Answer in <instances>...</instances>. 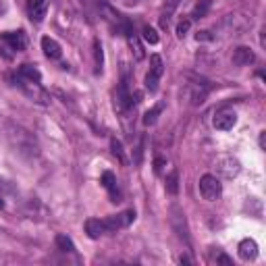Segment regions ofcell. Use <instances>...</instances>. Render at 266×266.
I'll list each match as a JSON object with an SVG mask.
<instances>
[{
    "label": "cell",
    "mask_w": 266,
    "mask_h": 266,
    "mask_svg": "<svg viewBox=\"0 0 266 266\" xmlns=\"http://www.w3.org/2000/svg\"><path fill=\"white\" fill-rule=\"evenodd\" d=\"M177 4H179V0H169V2L164 4V13H162V17H160V27H162V29L169 27V23H171V15H173V11L177 8Z\"/></svg>",
    "instance_id": "19"
},
{
    "label": "cell",
    "mask_w": 266,
    "mask_h": 266,
    "mask_svg": "<svg viewBox=\"0 0 266 266\" xmlns=\"http://www.w3.org/2000/svg\"><path fill=\"white\" fill-rule=\"evenodd\" d=\"M19 75L25 77V79H29V81H38V83L42 81L40 69H38L36 65H29V63H23L21 67H19Z\"/></svg>",
    "instance_id": "16"
},
{
    "label": "cell",
    "mask_w": 266,
    "mask_h": 266,
    "mask_svg": "<svg viewBox=\"0 0 266 266\" xmlns=\"http://www.w3.org/2000/svg\"><path fill=\"white\" fill-rule=\"evenodd\" d=\"M162 108H164V104L160 102V104H156L154 108H150L146 114H144V125H154L156 123V119H158V114L162 113Z\"/></svg>",
    "instance_id": "22"
},
{
    "label": "cell",
    "mask_w": 266,
    "mask_h": 266,
    "mask_svg": "<svg viewBox=\"0 0 266 266\" xmlns=\"http://www.w3.org/2000/svg\"><path fill=\"white\" fill-rule=\"evenodd\" d=\"M200 193H202L204 200L214 202V200L221 198L223 185H221V181L216 179L214 175H202V177H200Z\"/></svg>",
    "instance_id": "4"
},
{
    "label": "cell",
    "mask_w": 266,
    "mask_h": 266,
    "mask_svg": "<svg viewBox=\"0 0 266 266\" xmlns=\"http://www.w3.org/2000/svg\"><path fill=\"white\" fill-rule=\"evenodd\" d=\"M42 50L48 58H61L63 50H61V44H58L56 40H52V38H42Z\"/></svg>",
    "instance_id": "14"
},
{
    "label": "cell",
    "mask_w": 266,
    "mask_h": 266,
    "mask_svg": "<svg viewBox=\"0 0 266 266\" xmlns=\"http://www.w3.org/2000/svg\"><path fill=\"white\" fill-rule=\"evenodd\" d=\"M260 148H262V150L266 148V131H262V133H260Z\"/></svg>",
    "instance_id": "31"
},
{
    "label": "cell",
    "mask_w": 266,
    "mask_h": 266,
    "mask_svg": "<svg viewBox=\"0 0 266 266\" xmlns=\"http://www.w3.org/2000/svg\"><path fill=\"white\" fill-rule=\"evenodd\" d=\"M208 92H210V83L208 81H195V83H191V104L200 106L206 100Z\"/></svg>",
    "instance_id": "11"
},
{
    "label": "cell",
    "mask_w": 266,
    "mask_h": 266,
    "mask_svg": "<svg viewBox=\"0 0 266 266\" xmlns=\"http://www.w3.org/2000/svg\"><path fill=\"white\" fill-rule=\"evenodd\" d=\"M164 73V65H162V58L158 54H152L150 56V71L146 75V90L154 94L158 90V83H160V77Z\"/></svg>",
    "instance_id": "3"
},
{
    "label": "cell",
    "mask_w": 266,
    "mask_h": 266,
    "mask_svg": "<svg viewBox=\"0 0 266 266\" xmlns=\"http://www.w3.org/2000/svg\"><path fill=\"white\" fill-rule=\"evenodd\" d=\"M94 61H96V73H102V67H104V50H102L100 40H94Z\"/></svg>",
    "instance_id": "21"
},
{
    "label": "cell",
    "mask_w": 266,
    "mask_h": 266,
    "mask_svg": "<svg viewBox=\"0 0 266 266\" xmlns=\"http://www.w3.org/2000/svg\"><path fill=\"white\" fill-rule=\"evenodd\" d=\"M216 164H219V166H216L219 173L223 177H227V179H233V177L239 173V160L233 158V156H225V158H221Z\"/></svg>",
    "instance_id": "9"
},
{
    "label": "cell",
    "mask_w": 266,
    "mask_h": 266,
    "mask_svg": "<svg viewBox=\"0 0 266 266\" xmlns=\"http://www.w3.org/2000/svg\"><path fill=\"white\" fill-rule=\"evenodd\" d=\"M25 48V36L21 32H11L0 36V52L6 58H13L17 52H21Z\"/></svg>",
    "instance_id": "2"
},
{
    "label": "cell",
    "mask_w": 266,
    "mask_h": 266,
    "mask_svg": "<svg viewBox=\"0 0 266 266\" xmlns=\"http://www.w3.org/2000/svg\"><path fill=\"white\" fill-rule=\"evenodd\" d=\"M133 219H135V212H133V210H125V212H121V214L106 216V219L102 221V223H104V231H106V233H114V231L123 229V227L131 225Z\"/></svg>",
    "instance_id": "5"
},
{
    "label": "cell",
    "mask_w": 266,
    "mask_h": 266,
    "mask_svg": "<svg viewBox=\"0 0 266 266\" xmlns=\"http://www.w3.org/2000/svg\"><path fill=\"white\" fill-rule=\"evenodd\" d=\"M164 166H166V158H162V156H158V158H154V173H156V175H162Z\"/></svg>",
    "instance_id": "28"
},
{
    "label": "cell",
    "mask_w": 266,
    "mask_h": 266,
    "mask_svg": "<svg viewBox=\"0 0 266 266\" xmlns=\"http://www.w3.org/2000/svg\"><path fill=\"white\" fill-rule=\"evenodd\" d=\"M144 144H146V137H142L140 144L135 148V164H142V156H144Z\"/></svg>",
    "instance_id": "27"
},
{
    "label": "cell",
    "mask_w": 266,
    "mask_h": 266,
    "mask_svg": "<svg viewBox=\"0 0 266 266\" xmlns=\"http://www.w3.org/2000/svg\"><path fill=\"white\" fill-rule=\"evenodd\" d=\"M56 248L61 250V252H73L75 245H73L71 239L67 237V235H56Z\"/></svg>",
    "instance_id": "23"
},
{
    "label": "cell",
    "mask_w": 266,
    "mask_h": 266,
    "mask_svg": "<svg viewBox=\"0 0 266 266\" xmlns=\"http://www.w3.org/2000/svg\"><path fill=\"white\" fill-rule=\"evenodd\" d=\"M216 262H219V264H225V266H231V264H233V260L229 258V256H225V254H221V256H219V260H216Z\"/></svg>",
    "instance_id": "30"
},
{
    "label": "cell",
    "mask_w": 266,
    "mask_h": 266,
    "mask_svg": "<svg viewBox=\"0 0 266 266\" xmlns=\"http://www.w3.org/2000/svg\"><path fill=\"white\" fill-rule=\"evenodd\" d=\"M2 185H4V183H2V181H0V187H2Z\"/></svg>",
    "instance_id": "34"
},
{
    "label": "cell",
    "mask_w": 266,
    "mask_h": 266,
    "mask_svg": "<svg viewBox=\"0 0 266 266\" xmlns=\"http://www.w3.org/2000/svg\"><path fill=\"white\" fill-rule=\"evenodd\" d=\"M166 191H169L171 195H177V191H179V171H171L169 175H166Z\"/></svg>",
    "instance_id": "20"
},
{
    "label": "cell",
    "mask_w": 266,
    "mask_h": 266,
    "mask_svg": "<svg viewBox=\"0 0 266 266\" xmlns=\"http://www.w3.org/2000/svg\"><path fill=\"white\" fill-rule=\"evenodd\" d=\"M233 65H237V67H248V65H252L254 61H256V54H254V50L250 46H237L233 50Z\"/></svg>",
    "instance_id": "8"
},
{
    "label": "cell",
    "mask_w": 266,
    "mask_h": 266,
    "mask_svg": "<svg viewBox=\"0 0 266 266\" xmlns=\"http://www.w3.org/2000/svg\"><path fill=\"white\" fill-rule=\"evenodd\" d=\"M127 40H129V46H131V52H133L135 61H137V63L144 61L146 52H144V46H142V42H140V38H137L133 32H129V34H127Z\"/></svg>",
    "instance_id": "17"
},
{
    "label": "cell",
    "mask_w": 266,
    "mask_h": 266,
    "mask_svg": "<svg viewBox=\"0 0 266 266\" xmlns=\"http://www.w3.org/2000/svg\"><path fill=\"white\" fill-rule=\"evenodd\" d=\"M190 27H191V19H181V21L177 23V38L183 40V38L187 36V32H190Z\"/></svg>",
    "instance_id": "26"
},
{
    "label": "cell",
    "mask_w": 266,
    "mask_h": 266,
    "mask_svg": "<svg viewBox=\"0 0 266 266\" xmlns=\"http://www.w3.org/2000/svg\"><path fill=\"white\" fill-rule=\"evenodd\" d=\"M181 264H191V258H190V256H181Z\"/></svg>",
    "instance_id": "32"
},
{
    "label": "cell",
    "mask_w": 266,
    "mask_h": 266,
    "mask_svg": "<svg viewBox=\"0 0 266 266\" xmlns=\"http://www.w3.org/2000/svg\"><path fill=\"white\" fill-rule=\"evenodd\" d=\"M85 233H87V237L90 239H98L100 235H104V223L100 219H90V221H85Z\"/></svg>",
    "instance_id": "15"
},
{
    "label": "cell",
    "mask_w": 266,
    "mask_h": 266,
    "mask_svg": "<svg viewBox=\"0 0 266 266\" xmlns=\"http://www.w3.org/2000/svg\"><path fill=\"white\" fill-rule=\"evenodd\" d=\"M173 227L179 233V237H183L185 241L190 239V235H187V227H185V214L179 210V206H173Z\"/></svg>",
    "instance_id": "12"
},
{
    "label": "cell",
    "mask_w": 266,
    "mask_h": 266,
    "mask_svg": "<svg viewBox=\"0 0 266 266\" xmlns=\"http://www.w3.org/2000/svg\"><path fill=\"white\" fill-rule=\"evenodd\" d=\"M48 11V0H27V13L34 23H42Z\"/></svg>",
    "instance_id": "7"
},
{
    "label": "cell",
    "mask_w": 266,
    "mask_h": 266,
    "mask_svg": "<svg viewBox=\"0 0 266 266\" xmlns=\"http://www.w3.org/2000/svg\"><path fill=\"white\" fill-rule=\"evenodd\" d=\"M102 185L106 187V191L108 195H111V202H121V191H119V187H116V179H114V175L111 171H104L102 173Z\"/></svg>",
    "instance_id": "10"
},
{
    "label": "cell",
    "mask_w": 266,
    "mask_h": 266,
    "mask_svg": "<svg viewBox=\"0 0 266 266\" xmlns=\"http://www.w3.org/2000/svg\"><path fill=\"white\" fill-rule=\"evenodd\" d=\"M195 40L198 42H208V40H212V36H210V32H198Z\"/></svg>",
    "instance_id": "29"
},
{
    "label": "cell",
    "mask_w": 266,
    "mask_h": 266,
    "mask_svg": "<svg viewBox=\"0 0 266 266\" xmlns=\"http://www.w3.org/2000/svg\"><path fill=\"white\" fill-rule=\"evenodd\" d=\"M210 6H212V0H198L193 6V11H191V17L193 19H204L206 15H208Z\"/></svg>",
    "instance_id": "18"
},
{
    "label": "cell",
    "mask_w": 266,
    "mask_h": 266,
    "mask_svg": "<svg viewBox=\"0 0 266 266\" xmlns=\"http://www.w3.org/2000/svg\"><path fill=\"white\" fill-rule=\"evenodd\" d=\"M142 36H144V40L148 42V44H158V34H156V29L154 27H150V25H146L144 29H142Z\"/></svg>",
    "instance_id": "25"
},
{
    "label": "cell",
    "mask_w": 266,
    "mask_h": 266,
    "mask_svg": "<svg viewBox=\"0 0 266 266\" xmlns=\"http://www.w3.org/2000/svg\"><path fill=\"white\" fill-rule=\"evenodd\" d=\"M13 85H17L29 100H34L38 104H50V96H48V92L38 81H29L25 77L17 75V77H13Z\"/></svg>",
    "instance_id": "1"
},
{
    "label": "cell",
    "mask_w": 266,
    "mask_h": 266,
    "mask_svg": "<svg viewBox=\"0 0 266 266\" xmlns=\"http://www.w3.org/2000/svg\"><path fill=\"white\" fill-rule=\"evenodd\" d=\"M0 208H4V202L2 200H0Z\"/></svg>",
    "instance_id": "33"
},
{
    "label": "cell",
    "mask_w": 266,
    "mask_h": 266,
    "mask_svg": "<svg viewBox=\"0 0 266 266\" xmlns=\"http://www.w3.org/2000/svg\"><path fill=\"white\" fill-rule=\"evenodd\" d=\"M239 256H241V260H254L258 256V243L254 239H243L239 243Z\"/></svg>",
    "instance_id": "13"
},
{
    "label": "cell",
    "mask_w": 266,
    "mask_h": 266,
    "mask_svg": "<svg viewBox=\"0 0 266 266\" xmlns=\"http://www.w3.org/2000/svg\"><path fill=\"white\" fill-rule=\"evenodd\" d=\"M235 123H237V114H235L233 111H219L214 114V129H219V131H229L235 127Z\"/></svg>",
    "instance_id": "6"
},
{
    "label": "cell",
    "mask_w": 266,
    "mask_h": 266,
    "mask_svg": "<svg viewBox=\"0 0 266 266\" xmlns=\"http://www.w3.org/2000/svg\"><path fill=\"white\" fill-rule=\"evenodd\" d=\"M111 150H113V154L116 156V160H119L121 164H127V158L123 154V144L119 140H111Z\"/></svg>",
    "instance_id": "24"
}]
</instances>
